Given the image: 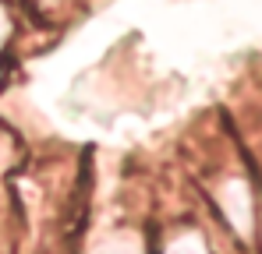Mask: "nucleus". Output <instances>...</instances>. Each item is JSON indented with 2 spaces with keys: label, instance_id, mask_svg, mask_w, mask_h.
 <instances>
[{
  "label": "nucleus",
  "instance_id": "1",
  "mask_svg": "<svg viewBox=\"0 0 262 254\" xmlns=\"http://www.w3.org/2000/svg\"><path fill=\"white\" fill-rule=\"evenodd\" d=\"M4 42H7V18H4V11H0V49H4Z\"/></svg>",
  "mask_w": 262,
  "mask_h": 254
}]
</instances>
